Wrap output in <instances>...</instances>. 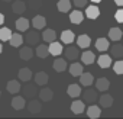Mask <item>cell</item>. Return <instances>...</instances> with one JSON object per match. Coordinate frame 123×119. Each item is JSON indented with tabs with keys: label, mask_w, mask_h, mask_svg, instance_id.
Returning a JSON list of instances; mask_svg holds the SVG:
<instances>
[{
	"label": "cell",
	"mask_w": 123,
	"mask_h": 119,
	"mask_svg": "<svg viewBox=\"0 0 123 119\" xmlns=\"http://www.w3.org/2000/svg\"><path fill=\"white\" fill-rule=\"evenodd\" d=\"M10 36H12V31L9 28H0V41H2V42L9 41Z\"/></svg>",
	"instance_id": "37"
},
{
	"label": "cell",
	"mask_w": 123,
	"mask_h": 119,
	"mask_svg": "<svg viewBox=\"0 0 123 119\" xmlns=\"http://www.w3.org/2000/svg\"><path fill=\"white\" fill-rule=\"evenodd\" d=\"M36 90H38V84L35 83V84H25V87H23V96H25V99L28 97V99H33L35 96H36Z\"/></svg>",
	"instance_id": "5"
},
{
	"label": "cell",
	"mask_w": 123,
	"mask_h": 119,
	"mask_svg": "<svg viewBox=\"0 0 123 119\" xmlns=\"http://www.w3.org/2000/svg\"><path fill=\"white\" fill-rule=\"evenodd\" d=\"M18 76H19V80H20V81H25V83L31 81V79L33 77L31 68H26V67H25V68H20L19 73H18Z\"/></svg>",
	"instance_id": "25"
},
{
	"label": "cell",
	"mask_w": 123,
	"mask_h": 119,
	"mask_svg": "<svg viewBox=\"0 0 123 119\" xmlns=\"http://www.w3.org/2000/svg\"><path fill=\"white\" fill-rule=\"evenodd\" d=\"M26 9L28 7H26V3L23 2V0H16V2H13V5H12V10L16 15H22Z\"/></svg>",
	"instance_id": "22"
},
{
	"label": "cell",
	"mask_w": 123,
	"mask_h": 119,
	"mask_svg": "<svg viewBox=\"0 0 123 119\" xmlns=\"http://www.w3.org/2000/svg\"><path fill=\"white\" fill-rule=\"evenodd\" d=\"M6 89H7V92H9L10 94H16V93L20 92L22 86H20V81H19V80H10V81H7Z\"/></svg>",
	"instance_id": "10"
},
{
	"label": "cell",
	"mask_w": 123,
	"mask_h": 119,
	"mask_svg": "<svg viewBox=\"0 0 123 119\" xmlns=\"http://www.w3.org/2000/svg\"><path fill=\"white\" fill-rule=\"evenodd\" d=\"M109 51H110V57L119 60L123 57V44H119V41H116L111 46H109Z\"/></svg>",
	"instance_id": "2"
},
{
	"label": "cell",
	"mask_w": 123,
	"mask_h": 119,
	"mask_svg": "<svg viewBox=\"0 0 123 119\" xmlns=\"http://www.w3.org/2000/svg\"><path fill=\"white\" fill-rule=\"evenodd\" d=\"M109 46H110V44H109L107 38H98L96 41V49L100 51V52H106L109 49Z\"/></svg>",
	"instance_id": "28"
},
{
	"label": "cell",
	"mask_w": 123,
	"mask_h": 119,
	"mask_svg": "<svg viewBox=\"0 0 123 119\" xmlns=\"http://www.w3.org/2000/svg\"><path fill=\"white\" fill-rule=\"evenodd\" d=\"M113 71H114L116 74H123V61H122L120 58L113 64Z\"/></svg>",
	"instance_id": "39"
},
{
	"label": "cell",
	"mask_w": 123,
	"mask_h": 119,
	"mask_svg": "<svg viewBox=\"0 0 123 119\" xmlns=\"http://www.w3.org/2000/svg\"><path fill=\"white\" fill-rule=\"evenodd\" d=\"M96 60H97V64H98L100 68H109L111 66V57L107 55V54H104V52L98 58H96Z\"/></svg>",
	"instance_id": "6"
},
{
	"label": "cell",
	"mask_w": 123,
	"mask_h": 119,
	"mask_svg": "<svg viewBox=\"0 0 123 119\" xmlns=\"http://www.w3.org/2000/svg\"><path fill=\"white\" fill-rule=\"evenodd\" d=\"M88 19H97L100 16V9L97 6H86V13H84Z\"/></svg>",
	"instance_id": "18"
},
{
	"label": "cell",
	"mask_w": 123,
	"mask_h": 119,
	"mask_svg": "<svg viewBox=\"0 0 123 119\" xmlns=\"http://www.w3.org/2000/svg\"><path fill=\"white\" fill-rule=\"evenodd\" d=\"M25 105H26V99H25L23 96H15V97L12 99V107H13L15 110L23 109Z\"/></svg>",
	"instance_id": "21"
},
{
	"label": "cell",
	"mask_w": 123,
	"mask_h": 119,
	"mask_svg": "<svg viewBox=\"0 0 123 119\" xmlns=\"http://www.w3.org/2000/svg\"><path fill=\"white\" fill-rule=\"evenodd\" d=\"M48 54H49L48 45L41 44V45H38V46H36V55H38L39 58H45V57H48Z\"/></svg>",
	"instance_id": "36"
},
{
	"label": "cell",
	"mask_w": 123,
	"mask_h": 119,
	"mask_svg": "<svg viewBox=\"0 0 123 119\" xmlns=\"http://www.w3.org/2000/svg\"><path fill=\"white\" fill-rule=\"evenodd\" d=\"M48 49H49V54H51V55H55V57L61 55V52L64 51L62 45H61L59 42H56V41H52V42H49V45H48Z\"/></svg>",
	"instance_id": "7"
},
{
	"label": "cell",
	"mask_w": 123,
	"mask_h": 119,
	"mask_svg": "<svg viewBox=\"0 0 123 119\" xmlns=\"http://www.w3.org/2000/svg\"><path fill=\"white\" fill-rule=\"evenodd\" d=\"M98 103H100V107L109 109V107H111V105H113V96H110V94H103V96L98 97Z\"/></svg>",
	"instance_id": "26"
},
{
	"label": "cell",
	"mask_w": 123,
	"mask_h": 119,
	"mask_svg": "<svg viewBox=\"0 0 123 119\" xmlns=\"http://www.w3.org/2000/svg\"><path fill=\"white\" fill-rule=\"evenodd\" d=\"M73 5L78 9H83L86 6H88V0H73Z\"/></svg>",
	"instance_id": "40"
},
{
	"label": "cell",
	"mask_w": 123,
	"mask_h": 119,
	"mask_svg": "<svg viewBox=\"0 0 123 119\" xmlns=\"http://www.w3.org/2000/svg\"><path fill=\"white\" fill-rule=\"evenodd\" d=\"M28 110L31 112V113H39L41 110H42V103H41V100H36V99H31V102L28 103Z\"/></svg>",
	"instance_id": "15"
},
{
	"label": "cell",
	"mask_w": 123,
	"mask_h": 119,
	"mask_svg": "<svg viewBox=\"0 0 123 119\" xmlns=\"http://www.w3.org/2000/svg\"><path fill=\"white\" fill-rule=\"evenodd\" d=\"M74 39H75V35H74V32L73 31H70V29H67V31H62V33H61V41H62L64 44H73L74 42Z\"/></svg>",
	"instance_id": "29"
},
{
	"label": "cell",
	"mask_w": 123,
	"mask_h": 119,
	"mask_svg": "<svg viewBox=\"0 0 123 119\" xmlns=\"http://www.w3.org/2000/svg\"><path fill=\"white\" fill-rule=\"evenodd\" d=\"M70 20H71V23L80 25V23L84 20V15H83V12H81V10H74V12H71V15H70Z\"/></svg>",
	"instance_id": "32"
},
{
	"label": "cell",
	"mask_w": 123,
	"mask_h": 119,
	"mask_svg": "<svg viewBox=\"0 0 123 119\" xmlns=\"http://www.w3.org/2000/svg\"><path fill=\"white\" fill-rule=\"evenodd\" d=\"M52 67H54V70H55V71L62 73V71H65V70H67V61H65L64 58H56V60H54Z\"/></svg>",
	"instance_id": "23"
},
{
	"label": "cell",
	"mask_w": 123,
	"mask_h": 119,
	"mask_svg": "<svg viewBox=\"0 0 123 119\" xmlns=\"http://www.w3.org/2000/svg\"><path fill=\"white\" fill-rule=\"evenodd\" d=\"M98 99V93H97V89H87L84 93H83V100L84 103H96V100Z\"/></svg>",
	"instance_id": "1"
},
{
	"label": "cell",
	"mask_w": 123,
	"mask_h": 119,
	"mask_svg": "<svg viewBox=\"0 0 123 119\" xmlns=\"http://www.w3.org/2000/svg\"><path fill=\"white\" fill-rule=\"evenodd\" d=\"M23 39L28 42V45H36V44L39 42V39H41V35L38 33V29H35V31H28V32H26V36H25Z\"/></svg>",
	"instance_id": "4"
},
{
	"label": "cell",
	"mask_w": 123,
	"mask_h": 119,
	"mask_svg": "<svg viewBox=\"0 0 123 119\" xmlns=\"http://www.w3.org/2000/svg\"><path fill=\"white\" fill-rule=\"evenodd\" d=\"M93 3H98V2H101V0H91Z\"/></svg>",
	"instance_id": "45"
},
{
	"label": "cell",
	"mask_w": 123,
	"mask_h": 119,
	"mask_svg": "<svg viewBox=\"0 0 123 119\" xmlns=\"http://www.w3.org/2000/svg\"><path fill=\"white\" fill-rule=\"evenodd\" d=\"M114 19H116L119 23H123V9H119V10L114 13Z\"/></svg>",
	"instance_id": "41"
},
{
	"label": "cell",
	"mask_w": 123,
	"mask_h": 119,
	"mask_svg": "<svg viewBox=\"0 0 123 119\" xmlns=\"http://www.w3.org/2000/svg\"><path fill=\"white\" fill-rule=\"evenodd\" d=\"M81 61H83L84 66L93 64V63L96 61V55H94V52H93V51H84V52L81 54Z\"/></svg>",
	"instance_id": "17"
},
{
	"label": "cell",
	"mask_w": 123,
	"mask_h": 119,
	"mask_svg": "<svg viewBox=\"0 0 123 119\" xmlns=\"http://www.w3.org/2000/svg\"><path fill=\"white\" fill-rule=\"evenodd\" d=\"M64 54H65V58L67 60H71V61H75V60L80 57V51H78V46H74L70 44L68 48L64 49Z\"/></svg>",
	"instance_id": "3"
},
{
	"label": "cell",
	"mask_w": 123,
	"mask_h": 119,
	"mask_svg": "<svg viewBox=\"0 0 123 119\" xmlns=\"http://www.w3.org/2000/svg\"><path fill=\"white\" fill-rule=\"evenodd\" d=\"M29 26H31V22H29L26 18H19V19L16 20V29H18L19 32H26V31L29 29Z\"/></svg>",
	"instance_id": "27"
},
{
	"label": "cell",
	"mask_w": 123,
	"mask_h": 119,
	"mask_svg": "<svg viewBox=\"0 0 123 119\" xmlns=\"http://www.w3.org/2000/svg\"><path fill=\"white\" fill-rule=\"evenodd\" d=\"M68 71H70L71 76H74V77H80V76L83 74V71H84V67H83L81 63H73V64L68 67Z\"/></svg>",
	"instance_id": "9"
},
{
	"label": "cell",
	"mask_w": 123,
	"mask_h": 119,
	"mask_svg": "<svg viewBox=\"0 0 123 119\" xmlns=\"http://www.w3.org/2000/svg\"><path fill=\"white\" fill-rule=\"evenodd\" d=\"M48 81H49V76H48V73H45V71H39V73H36V76H35V83H36L38 86L43 87L45 84H48Z\"/></svg>",
	"instance_id": "13"
},
{
	"label": "cell",
	"mask_w": 123,
	"mask_h": 119,
	"mask_svg": "<svg viewBox=\"0 0 123 119\" xmlns=\"http://www.w3.org/2000/svg\"><path fill=\"white\" fill-rule=\"evenodd\" d=\"M67 94H68L70 97H73V99H77V97L81 94V86L77 84V83L70 84L68 89H67Z\"/></svg>",
	"instance_id": "11"
},
{
	"label": "cell",
	"mask_w": 123,
	"mask_h": 119,
	"mask_svg": "<svg viewBox=\"0 0 123 119\" xmlns=\"http://www.w3.org/2000/svg\"><path fill=\"white\" fill-rule=\"evenodd\" d=\"M3 22H5V15H3L2 12H0V26L3 25Z\"/></svg>",
	"instance_id": "42"
},
{
	"label": "cell",
	"mask_w": 123,
	"mask_h": 119,
	"mask_svg": "<svg viewBox=\"0 0 123 119\" xmlns=\"http://www.w3.org/2000/svg\"><path fill=\"white\" fill-rule=\"evenodd\" d=\"M101 115V109L98 106H96V103H91L88 107H87V116L90 119H97L98 116Z\"/></svg>",
	"instance_id": "16"
},
{
	"label": "cell",
	"mask_w": 123,
	"mask_h": 119,
	"mask_svg": "<svg viewBox=\"0 0 123 119\" xmlns=\"http://www.w3.org/2000/svg\"><path fill=\"white\" fill-rule=\"evenodd\" d=\"M109 38L111 39V41H120L122 38H123V32H122V29L120 28H111L110 31H109Z\"/></svg>",
	"instance_id": "33"
},
{
	"label": "cell",
	"mask_w": 123,
	"mask_h": 119,
	"mask_svg": "<svg viewBox=\"0 0 123 119\" xmlns=\"http://www.w3.org/2000/svg\"><path fill=\"white\" fill-rule=\"evenodd\" d=\"M3 2H7L9 3V2H13V0H3Z\"/></svg>",
	"instance_id": "46"
},
{
	"label": "cell",
	"mask_w": 123,
	"mask_h": 119,
	"mask_svg": "<svg viewBox=\"0 0 123 119\" xmlns=\"http://www.w3.org/2000/svg\"><path fill=\"white\" fill-rule=\"evenodd\" d=\"M93 81H94V76L91 73H84L83 71V74L80 76V84H83L84 87H90L93 84Z\"/></svg>",
	"instance_id": "19"
},
{
	"label": "cell",
	"mask_w": 123,
	"mask_h": 119,
	"mask_svg": "<svg viewBox=\"0 0 123 119\" xmlns=\"http://www.w3.org/2000/svg\"><path fill=\"white\" fill-rule=\"evenodd\" d=\"M0 96H2V94H0Z\"/></svg>",
	"instance_id": "47"
},
{
	"label": "cell",
	"mask_w": 123,
	"mask_h": 119,
	"mask_svg": "<svg viewBox=\"0 0 123 119\" xmlns=\"http://www.w3.org/2000/svg\"><path fill=\"white\" fill-rule=\"evenodd\" d=\"M114 3H116L117 6H120V7H123V0H114Z\"/></svg>",
	"instance_id": "43"
},
{
	"label": "cell",
	"mask_w": 123,
	"mask_h": 119,
	"mask_svg": "<svg viewBox=\"0 0 123 119\" xmlns=\"http://www.w3.org/2000/svg\"><path fill=\"white\" fill-rule=\"evenodd\" d=\"M110 87V81L106 79V77H100L96 80V89L97 92H107Z\"/></svg>",
	"instance_id": "14"
},
{
	"label": "cell",
	"mask_w": 123,
	"mask_h": 119,
	"mask_svg": "<svg viewBox=\"0 0 123 119\" xmlns=\"http://www.w3.org/2000/svg\"><path fill=\"white\" fill-rule=\"evenodd\" d=\"M38 94H39V99H41L42 102H51V100L54 99V92H52L51 89H46V87L41 89Z\"/></svg>",
	"instance_id": "20"
},
{
	"label": "cell",
	"mask_w": 123,
	"mask_h": 119,
	"mask_svg": "<svg viewBox=\"0 0 123 119\" xmlns=\"http://www.w3.org/2000/svg\"><path fill=\"white\" fill-rule=\"evenodd\" d=\"M90 44H91V39H90L88 35L84 33V35L77 36V46H78V48H88Z\"/></svg>",
	"instance_id": "31"
},
{
	"label": "cell",
	"mask_w": 123,
	"mask_h": 119,
	"mask_svg": "<svg viewBox=\"0 0 123 119\" xmlns=\"http://www.w3.org/2000/svg\"><path fill=\"white\" fill-rule=\"evenodd\" d=\"M55 38H56V32L54 31V29H45L43 32H42V35H41V39H43L45 42H52V41H55Z\"/></svg>",
	"instance_id": "30"
},
{
	"label": "cell",
	"mask_w": 123,
	"mask_h": 119,
	"mask_svg": "<svg viewBox=\"0 0 123 119\" xmlns=\"http://www.w3.org/2000/svg\"><path fill=\"white\" fill-rule=\"evenodd\" d=\"M3 52V45H2V41H0V54Z\"/></svg>",
	"instance_id": "44"
},
{
	"label": "cell",
	"mask_w": 123,
	"mask_h": 119,
	"mask_svg": "<svg viewBox=\"0 0 123 119\" xmlns=\"http://www.w3.org/2000/svg\"><path fill=\"white\" fill-rule=\"evenodd\" d=\"M9 44H10L12 46H15V48H19V46L23 44V36H22L20 33H12V36H10V39H9Z\"/></svg>",
	"instance_id": "34"
},
{
	"label": "cell",
	"mask_w": 123,
	"mask_h": 119,
	"mask_svg": "<svg viewBox=\"0 0 123 119\" xmlns=\"http://www.w3.org/2000/svg\"><path fill=\"white\" fill-rule=\"evenodd\" d=\"M41 6H42V0H28V3H26V7H29L32 10L41 9Z\"/></svg>",
	"instance_id": "38"
},
{
	"label": "cell",
	"mask_w": 123,
	"mask_h": 119,
	"mask_svg": "<svg viewBox=\"0 0 123 119\" xmlns=\"http://www.w3.org/2000/svg\"><path fill=\"white\" fill-rule=\"evenodd\" d=\"M71 5H73V3H71V0H59V2L56 3V7H58L59 12L67 13V12H70Z\"/></svg>",
	"instance_id": "35"
},
{
	"label": "cell",
	"mask_w": 123,
	"mask_h": 119,
	"mask_svg": "<svg viewBox=\"0 0 123 119\" xmlns=\"http://www.w3.org/2000/svg\"><path fill=\"white\" fill-rule=\"evenodd\" d=\"M86 110V103H84V100H74L73 103H71V112L73 113H75V115H80V113H83Z\"/></svg>",
	"instance_id": "12"
},
{
	"label": "cell",
	"mask_w": 123,
	"mask_h": 119,
	"mask_svg": "<svg viewBox=\"0 0 123 119\" xmlns=\"http://www.w3.org/2000/svg\"><path fill=\"white\" fill-rule=\"evenodd\" d=\"M20 49H19V57L22 58V60H25V61H29V60L33 57V49L28 45V46H19Z\"/></svg>",
	"instance_id": "8"
},
{
	"label": "cell",
	"mask_w": 123,
	"mask_h": 119,
	"mask_svg": "<svg viewBox=\"0 0 123 119\" xmlns=\"http://www.w3.org/2000/svg\"><path fill=\"white\" fill-rule=\"evenodd\" d=\"M32 26L35 28V29H43L45 26H46V19L43 18V16H41V15H36L33 19H32Z\"/></svg>",
	"instance_id": "24"
}]
</instances>
